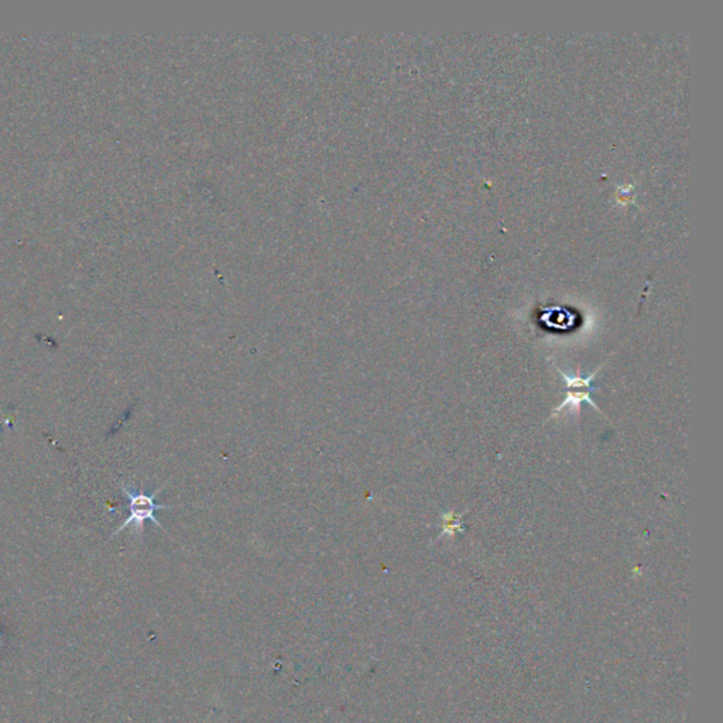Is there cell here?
Listing matches in <instances>:
<instances>
[{
	"label": "cell",
	"mask_w": 723,
	"mask_h": 723,
	"mask_svg": "<svg viewBox=\"0 0 723 723\" xmlns=\"http://www.w3.org/2000/svg\"><path fill=\"white\" fill-rule=\"evenodd\" d=\"M169 485V482H166L164 485H162L159 489H156L153 493H144L143 490H138L136 492L133 488H129L126 485H120V490L122 493L126 496L127 499V507H129V516L127 519L112 533L110 538L116 537L119 533H122L123 530H126L127 527H130L133 524V528H134V533L137 535H143V530H144V521L146 520H150L153 521L160 530L166 531L167 530L164 528V526H162V523L156 519V512L159 510H174L177 509V506H170V504H159L156 503V497L160 495V492Z\"/></svg>",
	"instance_id": "cell-1"
},
{
	"label": "cell",
	"mask_w": 723,
	"mask_h": 723,
	"mask_svg": "<svg viewBox=\"0 0 723 723\" xmlns=\"http://www.w3.org/2000/svg\"><path fill=\"white\" fill-rule=\"evenodd\" d=\"M591 393H594V391H591V390H585V391H571V390H569V391L566 393V397L564 398V401H562V403H561V404H559V405L552 411L551 418L556 417V415H558V414H559L565 407H569V412L575 414V411H576V414H578V412L581 411V404H582V403L591 404L597 411H599L604 417H606V415L604 414V411L599 408V405H597V404H595V401L591 398Z\"/></svg>",
	"instance_id": "cell-2"
},
{
	"label": "cell",
	"mask_w": 723,
	"mask_h": 723,
	"mask_svg": "<svg viewBox=\"0 0 723 723\" xmlns=\"http://www.w3.org/2000/svg\"><path fill=\"white\" fill-rule=\"evenodd\" d=\"M604 365L601 367H598L594 373H591L590 376L587 377H582L580 373V370H578V374H568L565 373L562 369L556 367V370L559 372V374L562 376V380L565 383V387L569 390V389H587V390H591V391H595L598 390L595 386H594V380L597 377V374L602 370Z\"/></svg>",
	"instance_id": "cell-3"
},
{
	"label": "cell",
	"mask_w": 723,
	"mask_h": 723,
	"mask_svg": "<svg viewBox=\"0 0 723 723\" xmlns=\"http://www.w3.org/2000/svg\"><path fill=\"white\" fill-rule=\"evenodd\" d=\"M465 513H461V514H455L454 512H450V513H444L441 514V523H443V531L440 534L438 538L444 537V535H450V537H454L457 534H464L465 533V526L462 523V519H464Z\"/></svg>",
	"instance_id": "cell-4"
}]
</instances>
